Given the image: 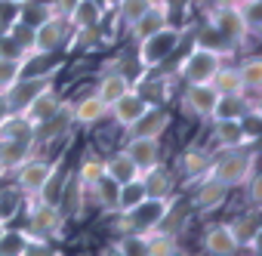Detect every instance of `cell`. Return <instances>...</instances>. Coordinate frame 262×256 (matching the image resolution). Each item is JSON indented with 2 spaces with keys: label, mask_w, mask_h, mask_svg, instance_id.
<instances>
[{
  "label": "cell",
  "mask_w": 262,
  "mask_h": 256,
  "mask_svg": "<svg viewBox=\"0 0 262 256\" xmlns=\"http://www.w3.org/2000/svg\"><path fill=\"white\" fill-rule=\"evenodd\" d=\"M253 173H256V152H253V145L231 148V152H222L219 158H210V170H207V176H213L225 188L247 185Z\"/></svg>",
  "instance_id": "6da1fadb"
},
{
  "label": "cell",
  "mask_w": 262,
  "mask_h": 256,
  "mask_svg": "<svg viewBox=\"0 0 262 256\" xmlns=\"http://www.w3.org/2000/svg\"><path fill=\"white\" fill-rule=\"evenodd\" d=\"M179 40H182V31L173 28V25H164L161 31H155L151 37L139 40V65L145 71H155L158 65H164L176 50H179Z\"/></svg>",
  "instance_id": "7a4b0ae2"
},
{
  "label": "cell",
  "mask_w": 262,
  "mask_h": 256,
  "mask_svg": "<svg viewBox=\"0 0 262 256\" xmlns=\"http://www.w3.org/2000/svg\"><path fill=\"white\" fill-rule=\"evenodd\" d=\"M65 231V216L59 207L53 204H43V201H34L28 198V225L22 228L25 238H47V241H56L62 238Z\"/></svg>",
  "instance_id": "3957f363"
},
{
  "label": "cell",
  "mask_w": 262,
  "mask_h": 256,
  "mask_svg": "<svg viewBox=\"0 0 262 256\" xmlns=\"http://www.w3.org/2000/svg\"><path fill=\"white\" fill-rule=\"evenodd\" d=\"M219 65H222V56H219V53H213V50L194 44V50H191V53L182 59V65H179V77H182L188 87L210 83L213 74L219 71Z\"/></svg>",
  "instance_id": "277c9868"
},
{
  "label": "cell",
  "mask_w": 262,
  "mask_h": 256,
  "mask_svg": "<svg viewBox=\"0 0 262 256\" xmlns=\"http://www.w3.org/2000/svg\"><path fill=\"white\" fill-rule=\"evenodd\" d=\"M56 170H59L56 161H50V158H37V152H34V155L16 170V191L25 195V198H37L40 188L47 185V179H50Z\"/></svg>",
  "instance_id": "5b68a950"
},
{
  "label": "cell",
  "mask_w": 262,
  "mask_h": 256,
  "mask_svg": "<svg viewBox=\"0 0 262 256\" xmlns=\"http://www.w3.org/2000/svg\"><path fill=\"white\" fill-rule=\"evenodd\" d=\"M53 77H56V71H43V74H22L7 93H4V99H7V108L10 111H22L34 96H40L43 90H53Z\"/></svg>",
  "instance_id": "8992f818"
},
{
  "label": "cell",
  "mask_w": 262,
  "mask_h": 256,
  "mask_svg": "<svg viewBox=\"0 0 262 256\" xmlns=\"http://www.w3.org/2000/svg\"><path fill=\"white\" fill-rule=\"evenodd\" d=\"M213 28H216V34H219L228 47L244 44V37L250 34V25L244 22L241 10H237L234 4H222V7H216V13H213Z\"/></svg>",
  "instance_id": "52a82bcc"
},
{
  "label": "cell",
  "mask_w": 262,
  "mask_h": 256,
  "mask_svg": "<svg viewBox=\"0 0 262 256\" xmlns=\"http://www.w3.org/2000/svg\"><path fill=\"white\" fill-rule=\"evenodd\" d=\"M62 44H68V19L47 16L40 25H34V56L37 53H56Z\"/></svg>",
  "instance_id": "ba28073f"
},
{
  "label": "cell",
  "mask_w": 262,
  "mask_h": 256,
  "mask_svg": "<svg viewBox=\"0 0 262 256\" xmlns=\"http://www.w3.org/2000/svg\"><path fill=\"white\" fill-rule=\"evenodd\" d=\"M126 158L136 164L139 176H145L148 170H155L161 164V139H142V136H129L123 145Z\"/></svg>",
  "instance_id": "9c48e42d"
},
{
  "label": "cell",
  "mask_w": 262,
  "mask_h": 256,
  "mask_svg": "<svg viewBox=\"0 0 262 256\" xmlns=\"http://www.w3.org/2000/svg\"><path fill=\"white\" fill-rule=\"evenodd\" d=\"M148 108H151V105H148L136 90H129V93H123L117 102H111V105H108V114L114 117V123H117V126L129 130V126H133V123H136Z\"/></svg>",
  "instance_id": "30bf717a"
},
{
  "label": "cell",
  "mask_w": 262,
  "mask_h": 256,
  "mask_svg": "<svg viewBox=\"0 0 262 256\" xmlns=\"http://www.w3.org/2000/svg\"><path fill=\"white\" fill-rule=\"evenodd\" d=\"M170 120H173V117H170V111H167L164 105H151L133 126H129L126 133H129V136H142V139H161V136L170 130ZM129 136H126V139H129Z\"/></svg>",
  "instance_id": "8fae6325"
},
{
  "label": "cell",
  "mask_w": 262,
  "mask_h": 256,
  "mask_svg": "<svg viewBox=\"0 0 262 256\" xmlns=\"http://www.w3.org/2000/svg\"><path fill=\"white\" fill-rule=\"evenodd\" d=\"M231 188H225L222 182H216L213 176H201L194 182V210L201 213H216L225 201H228Z\"/></svg>",
  "instance_id": "7c38bea8"
},
{
  "label": "cell",
  "mask_w": 262,
  "mask_h": 256,
  "mask_svg": "<svg viewBox=\"0 0 262 256\" xmlns=\"http://www.w3.org/2000/svg\"><path fill=\"white\" fill-rule=\"evenodd\" d=\"M216 102H219V93H216L210 83L188 87L185 96H182V108H185L188 114H194V117H204V120H213Z\"/></svg>",
  "instance_id": "4fadbf2b"
},
{
  "label": "cell",
  "mask_w": 262,
  "mask_h": 256,
  "mask_svg": "<svg viewBox=\"0 0 262 256\" xmlns=\"http://www.w3.org/2000/svg\"><path fill=\"white\" fill-rule=\"evenodd\" d=\"M228 225V231H231V238H234V244L244 250H256L259 247V213L256 210H247V213H237L231 222H225Z\"/></svg>",
  "instance_id": "5bb4252c"
},
{
  "label": "cell",
  "mask_w": 262,
  "mask_h": 256,
  "mask_svg": "<svg viewBox=\"0 0 262 256\" xmlns=\"http://www.w3.org/2000/svg\"><path fill=\"white\" fill-rule=\"evenodd\" d=\"M213 139L219 142V148H222V152L253 145V139L247 136L244 120H213Z\"/></svg>",
  "instance_id": "9a60e30c"
},
{
  "label": "cell",
  "mask_w": 262,
  "mask_h": 256,
  "mask_svg": "<svg viewBox=\"0 0 262 256\" xmlns=\"http://www.w3.org/2000/svg\"><path fill=\"white\" fill-rule=\"evenodd\" d=\"M167 25V0H155V4L129 25V34H133V40L139 44V40H145V37H151L155 31H161Z\"/></svg>",
  "instance_id": "2e32d148"
},
{
  "label": "cell",
  "mask_w": 262,
  "mask_h": 256,
  "mask_svg": "<svg viewBox=\"0 0 262 256\" xmlns=\"http://www.w3.org/2000/svg\"><path fill=\"white\" fill-rule=\"evenodd\" d=\"M204 250H207V256H237L241 247L234 244V238H231L225 222H213L204 231Z\"/></svg>",
  "instance_id": "e0dca14e"
},
{
  "label": "cell",
  "mask_w": 262,
  "mask_h": 256,
  "mask_svg": "<svg viewBox=\"0 0 262 256\" xmlns=\"http://www.w3.org/2000/svg\"><path fill=\"white\" fill-rule=\"evenodd\" d=\"M62 111V99L56 96V90H43L40 96H34L25 108H22V114L37 126V123H43V120H50L53 114H59Z\"/></svg>",
  "instance_id": "ac0fdd59"
},
{
  "label": "cell",
  "mask_w": 262,
  "mask_h": 256,
  "mask_svg": "<svg viewBox=\"0 0 262 256\" xmlns=\"http://www.w3.org/2000/svg\"><path fill=\"white\" fill-rule=\"evenodd\" d=\"M142 185H145L148 198H158V201H170V198L176 195V176H173L164 164H158L155 170H148V173L142 176Z\"/></svg>",
  "instance_id": "d6986e66"
},
{
  "label": "cell",
  "mask_w": 262,
  "mask_h": 256,
  "mask_svg": "<svg viewBox=\"0 0 262 256\" xmlns=\"http://www.w3.org/2000/svg\"><path fill=\"white\" fill-rule=\"evenodd\" d=\"M62 210V216H71V219H80L83 210H86V195H83V185L77 182V176H68L65 185H62V198L56 204Z\"/></svg>",
  "instance_id": "ffe728a7"
},
{
  "label": "cell",
  "mask_w": 262,
  "mask_h": 256,
  "mask_svg": "<svg viewBox=\"0 0 262 256\" xmlns=\"http://www.w3.org/2000/svg\"><path fill=\"white\" fill-rule=\"evenodd\" d=\"M105 117H108V105H105L96 93L83 96V99L71 108V123H80V126H93V123H99V120H105Z\"/></svg>",
  "instance_id": "44dd1931"
},
{
  "label": "cell",
  "mask_w": 262,
  "mask_h": 256,
  "mask_svg": "<svg viewBox=\"0 0 262 256\" xmlns=\"http://www.w3.org/2000/svg\"><path fill=\"white\" fill-rule=\"evenodd\" d=\"M207 170H210V155L201 152V148H188V152H182L179 161H176V173H179L185 182H198L201 176H207Z\"/></svg>",
  "instance_id": "7402d4cb"
},
{
  "label": "cell",
  "mask_w": 262,
  "mask_h": 256,
  "mask_svg": "<svg viewBox=\"0 0 262 256\" xmlns=\"http://www.w3.org/2000/svg\"><path fill=\"white\" fill-rule=\"evenodd\" d=\"M34 152L37 148L28 139H0V164H4V170H19Z\"/></svg>",
  "instance_id": "603a6c76"
},
{
  "label": "cell",
  "mask_w": 262,
  "mask_h": 256,
  "mask_svg": "<svg viewBox=\"0 0 262 256\" xmlns=\"http://www.w3.org/2000/svg\"><path fill=\"white\" fill-rule=\"evenodd\" d=\"M105 176H108L114 185H126V182H133V179H142V176H139V170H136V164L126 158V152H123V148H120L117 155L105 158Z\"/></svg>",
  "instance_id": "cb8c5ba5"
},
{
  "label": "cell",
  "mask_w": 262,
  "mask_h": 256,
  "mask_svg": "<svg viewBox=\"0 0 262 256\" xmlns=\"http://www.w3.org/2000/svg\"><path fill=\"white\" fill-rule=\"evenodd\" d=\"M247 114H256V108L250 105V96H219L213 120H244Z\"/></svg>",
  "instance_id": "d4e9b609"
},
{
  "label": "cell",
  "mask_w": 262,
  "mask_h": 256,
  "mask_svg": "<svg viewBox=\"0 0 262 256\" xmlns=\"http://www.w3.org/2000/svg\"><path fill=\"white\" fill-rule=\"evenodd\" d=\"M133 90V83H129V77L123 74V71H108V74H102V80H99V87H96V96L105 102V105H111V102H117L123 93H129Z\"/></svg>",
  "instance_id": "484cf974"
},
{
  "label": "cell",
  "mask_w": 262,
  "mask_h": 256,
  "mask_svg": "<svg viewBox=\"0 0 262 256\" xmlns=\"http://www.w3.org/2000/svg\"><path fill=\"white\" fill-rule=\"evenodd\" d=\"M34 123L22 114V111H10L0 117V139H28L31 142Z\"/></svg>",
  "instance_id": "4316f807"
},
{
  "label": "cell",
  "mask_w": 262,
  "mask_h": 256,
  "mask_svg": "<svg viewBox=\"0 0 262 256\" xmlns=\"http://www.w3.org/2000/svg\"><path fill=\"white\" fill-rule=\"evenodd\" d=\"M148 198L142 179H133V182H126V185H117V195H114V210L117 213H129L133 207H139L142 201Z\"/></svg>",
  "instance_id": "83f0119b"
},
{
  "label": "cell",
  "mask_w": 262,
  "mask_h": 256,
  "mask_svg": "<svg viewBox=\"0 0 262 256\" xmlns=\"http://www.w3.org/2000/svg\"><path fill=\"white\" fill-rule=\"evenodd\" d=\"M102 16H105V10H102V4H99V0H77L74 13L68 16V25H74V28L102 25Z\"/></svg>",
  "instance_id": "f1b7e54d"
},
{
  "label": "cell",
  "mask_w": 262,
  "mask_h": 256,
  "mask_svg": "<svg viewBox=\"0 0 262 256\" xmlns=\"http://www.w3.org/2000/svg\"><path fill=\"white\" fill-rule=\"evenodd\" d=\"M237 68V77H241V87H244V96H256L259 87H262V62L259 56H247Z\"/></svg>",
  "instance_id": "f546056e"
},
{
  "label": "cell",
  "mask_w": 262,
  "mask_h": 256,
  "mask_svg": "<svg viewBox=\"0 0 262 256\" xmlns=\"http://www.w3.org/2000/svg\"><path fill=\"white\" fill-rule=\"evenodd\" d=\"M133 90H136L148 105H164V102L170 99V80L161 77V74H158V77H145V80H139Z\"/></svg>",
  "instance_id": "4dcf8cb0"
},
{
  "label": "cell",
  "mask_w": 262,
  "mask_h": 256,
  "mask_svg": "<svg viewBox=\"0 0 262 256\" xmlns=\"http://www.w3.org/2000/svg\"><path fill=\"white\" fill-rule=\"evenodd\" d=\"M210 87L219 96H244V87H241V77H237V68L234 65H219V71L213 74Z\"/></svg>",
  "instance_id": "1f68e13d"
},
{
  "label": "cell",
  "mask_w": 262,
  "mask_h": 256,
  "mask_svg": "<svg viewBox=\"0 0 262 256\" xmlns=\"http://www.w3.org/2000/svg\"><path fill=\"white\" fill-rule=\"evenodd\" d=\"M74 176H77V182H80V185H83V191H86V188H93L96 182H102V179H105V161H99V158L86 155V158L80 161V170H77Z\"/></svg>",
  "instance_id": "d6a6232c"
},
{
  "label": "cell",
  "mask_w": 262,
  "mask_h": 256,
  "mask_svg": "<svg viewBox=\"0 0 262 256\" xmlns=\"http://www.w3.org/2000/svg\"><path fill=\"white\" fill-rule=\"evenodd\" d=\"M114 247H117L123 256H148L145 234H136V231H123V234H117Z\"/></svg>",
  "instance_id": "836d02e7"
},
{
  "label": "cell",
  "mask_w": 262,
  "mask_h": 256,
  "mask_svg": "<svg viewBox=\"0 0 262 256\" xmlns=\"http://www.w3.org/2000/svg\"><path fill=\"white\" fill-rule=\"evenodd\" d=\"M145 244H148V256H170L179 247V238L164 231H145Z\"/></svg>",
  "instance_id": "e575fe53"
},
{
  "label": "cell",
  "mask_w": 262,
  "mask_h": 256,
  "mask_svg": "<svg viewBox=\"0 0 262 256\" xmlns=\"http://www.w3.org/2000/svg\"><path fill=\"white\" fill-rule=\"evenodd\" d=\"M155 4V0H120V4H117V13H120V22L129 28V25H133L148 7Z\"/></svg>",
  "instance_id": "d590c367"
},
{
  "label": "cell",
  "mask_w": 262,
  "mask_h": 256,
  "mask_svg": "<svg viewBox=\"0 0 262 256\" xmlns=\"http://www.w3.org/2000/svg\"><path fill=\"white\" fill-rule=\"evenodd\" d=\"M25 74V62L16 59H0V93H7L19 77Z\"/></svg>",
  "instance_id": "8d00e7d4"
},
{
  "label": "cell",
  "mask_w": 262,
  "mask_h": 256,
  "mask_svg": "<svg viewBox=\"0 0 262 256\" xmlns=\"http://www.w3.org/2000/svg\"><path fill=\"white\" fill-rule=\"evenodd\" d=\"M25 244H28V238L22 231H10L7 228V234L0 238V256H22L25 253Z\"/></svg>",
  "instance_id": "74e56055"
},
{
  "label": "cell",
  "mask_w": 262,
  "mask_h": 256,
  "mask_svg": "<svg viewBox=\"0 0 262 256\" xmlns=\"http://www.w3.org/2000/svg\"><path fill=\"white\" fill-rule=\"evenodd\" d=\"M22 256H62V250L53 241H47V238H28Z\"/></svg>",
  "instance_id": "f35d334b"
},
{
  "label": "cell",
  "mask_w": 262,
  "mask_h": 256,
  "mask_svg": "<svg viewBox=\"0 0 262 256\" xmlns=\"http://www.w3.org/2000/svg\"><path fill=\"white\" fill-rule=\"evenodd\" d=\"M0 59H16V62H25L28 65V53L10 34H0Z\"/></svg>",
  "instance_id": "ab89813d"
},
{
  "label": "cell",
  "mask_w": 262,
  "mask_h": 256,
  "mask_svg": "<svg viewBox=\"0 0 262 256\" xmlns=\"http://www.w3.org/2000/svg\"><path fill=\"white\" fill-rule=\"evenodd\" d=\"M74 44H77L80 50H96V47L102 44V31H99V25L77 28V37H74Z\"/></svg>",
  "instance_id": "60d3db41"
},
{
  "label": "cell",
  "mask_w": 262,
  "mask_h": 256,
  "mask_svg": "<svg viewBox=\"0 0 262 256\" xmlns=\"http://www.w3.org/2000/svg\"><path fill=\"white\" fill-rule=\"evenodd\" d=\"M74 7H77V0H50L47 4L50 16H56V19H68L74 13Z\"/></svg>",
  "instance_id": "b9f144b4"
},
{
  "label": "cell",
  "mask_w": 262,
  "mask_h": 256,
  "mask_svg": "<svg viewBox=\"0 0 262 256\" xmlns=\"http://www.w3.org/2000/svg\"><path fill=\"white\" fill-rule=\"evenodd\" d=\"M99 256H123V253H120V250H117L114 244H105V247L99 250Z\"/></svg>",
  "instance_id": "7bdbcfd3"
},
{
  "label": "cell",
  "mask_w": 262,
  "mask_h": 256,
  "mask_svg": "<svg viewBox=\"0 0 262 256\" xmlns=\"http://www.w3.org/2000/svg\"><path fill=\"white\" fill-rule=\"evenodd\" d=\"M10 219V207H7V198L0 195V222H7Z\"/></svg>",
  "instance_id": "ee69618b"
},
{
  "label": "cell",
  "mask_w": 262,
  "mask_h": 256,
  "mask_svg": "<svg viewBox=\"0 0 262 256\" xmlns=\"http://www.w3.org/2000/svg\"><path fill=\"white\" fill-rule=\"evenodd\" d=\"M99 4H102V10H117L120 0H99Z\"/></svg>",
  "instance_id": "f6af8a7d"
},
{
  "label": "cell",
  "mask_w": 262,
  "mask_h": 256,
  "mask_svg": "<svg viewBox=\"0 0 262 256\" xmlns=\"http://www.w3.org/2000/svg\"><path fill=\"white\" fill-rule=\"evenodd\" d=\"M4 114H10V108H7V99H4V93H0V117Z\"/></svg>",
  "instance_id": "bcb514c9"
},
{
  "label": "cell",
  "mask_w": 262,
  "mask_h": 256,
  "mask_svg": "<svg viewBox=\"0 0 262 256\" xmlns=\"http://www.w3.org/2000/svg\"><path fill=\"white\" fill-rule=\"evenodd\" d=\"M4 4H13V7H25V4H31V0H4Z\"/></svg>",
  "instance_id": "7dc6e473"
},
{
  "label": "cell",
  "mask_w": 262,
  "mask_h": 256,
  "mask_svg": "<svg viewBox=\"0 0 262 256\" xmlns=\"http://www.w3.org/2000/svg\"><path fill=\"white\" fill-rule=\"evenodd\" d=\"M170 256H188V253H185V250H179V247H176V250H173V253H170Z\"/></svg>",
  "instance_id": "c3c4849f"
},
{
  "label": "cell",
  "mask_w": 262,
  "mask_h": 256,
  "mask_svg": "<svg viewBox=\"0 0 262 256\" xmlns=\"http://www.w3.org/2000/svg\"><path fill=\"white\" fill-rule=\"evenodd\" d=\"M7 234V222H0V238H4Z\"/></svg>",
  "instance_id": "681fc988"
},
{
  "label": "cell",
  "mask_w": 262,
  "mask_h": 256,
  "mask_svg": "<svg viewBox=\"0 0 262 256\" xmlns=\"http://www.w3.org/2000/svg\"><path fill=\"white\" fill-rule=\"evenodd\" d=\"M4 176H7V170H4V164H0V179H4Z\"/></svg>",
  "instance_id": "f907efd6"
},
{
  "label": "cell",
  "mask_w": 262,
  "mask_h": 256,
  "mask_svg": "<svg viewBox=\"0 0 262 256\" xmlns=\"http://www.w3.org/2000/svg\"><path fill=\"white\" fill-rule=\"evenodd\" d=\"M228 4H244V0H228Z\"/></svg>",
  "instance_id": "816d5d0a"
}]
</instances>
